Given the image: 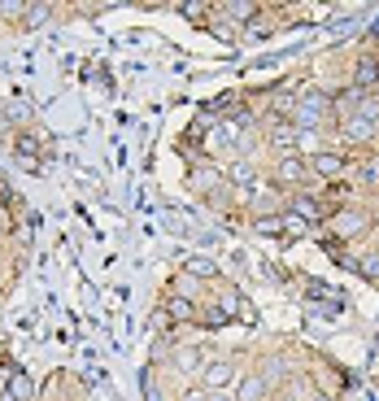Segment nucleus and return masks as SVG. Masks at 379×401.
<instances>
[{
	"label": "nucleus",
	"instance_id": "10",
	"mask_svg": "<svg viewBox=\"0 0 379 401\" xmlns=\"http://www.w3.org/2000/svg\"><path fill=\"white\" fill-rule=\"evenodd\" d=\"M5 401H31V379H26V375H13V379H9Z\"/></svg>",
	"mask_w": 379,
	"mask_h": 401
},
{
	"label": "nucleus",
	"instance_id": "5",
	"mask_svg": "<svg viewBox=\"0 0 379 401\" xmlns=\"http://www.w3.org/2000/svg\"><path fill=\"white\" fill-rule=\"evenodd\" d=\"M253 210H257L261 218H271V210H279V192L266 188V183H257V188H253Z\"/></svg>",
	"mask_w": 379,
	"mask_h": 401
},
{
	"label": "nucleus",
	"instance_id": "9",
	"mask_svg": "<svg viewBox=\"0 0 379 401\" xmlns=\"http://www.w3.org/2000/svg\"><path fill=\"white\" fill-rule=\"evenodd\" d=\"M218 183H223L218 170H192V188L196 192H218Z\"/></svg>",
	"mask_w": 379,
	"mask_h": 401
},
{
	"label": "nucleus",
	"instance_id": "7",
	"mask_svg": "<svg viewBox=\"0 0 379 401\" xmlns=\"http://www.w3.org/2000/svg\"><path fill=\"white\" fill-rule=\"evenodd\" d=\"M309 157H314V170H318V174H327V179L344 170V157H340V153H309Z\"/></svg>",
	"mask_w": 379,
	"mask_h": 401
},
{
	"label": "nucleus",
	"instance_id": "6",
	"mask_svg": "<svg viewBox=\"0 0 379 401\" xmlns=\"http://www.w3.org/2000/svg\"><path fill=\"white\" fill-rule=\"evenodd\" d=\"M375 79H379V61H375V57H362V61H357V70H353V88H357V92H366Z\"/></svg>",
	"mask_w": 379,
	"mask_h": 401
},
{
	"label": "nucleus",
	"instance_id": "20",
	"mask_svg": "<svg viewBox=\"0 0 379 401\" xmlns=\"http://www.w3.org/2000/svg\"><path fill=\"white\" fill-rule=\"evenodd\" d=\"M227 13H232V18H249V13H253V5H223Z\"/></svg>",
	"mask_w": 379,
	"mask_h": 401
},
{
	"label": "nucleus",
	"instance_id": "15",
	"mask_svg": "<svg viewBox=\"0 0 379 401\" xmlns=\"http://www.w3.org/2000/svg\"><path fill=\"white\" fill-rule=\"evenodd\" d=\"M362 227H366V218H362V214H340V231H349V236H357Z\"/></svg>",
	"mask_w": 379,
	"mask_h": 401
},
{
	"label": "nucleus",
	"instance_id": "2",
	"mask_svg": "<svg viewBox=\"0 0 379 401\" xmlns=\"http://www.w3.org/2000/svg\"><path fill=\"white\" fill-rule=\"evenodd\" d=\"M375 114H379V109H375V105H366L362 114L344 118V140H371V131H375Z\"/></svg>",
	"mask_w": 379,
	"mask_h": 401
},
{
	"label": "nucleus",
	"instance_id": "8",
	"mask_svg": "<svg viewBox=\"0 0 379 401\" xmlns=\"http://www.w3.org/2000/svg\"><path fill=\"white\" fill-rule=\"evenodd\" d=\"M332 105L340 109V114H349V118H353V114H357V105H362V92H357V88H344V92L332 96Z\"/></svg>",
	"mask_w": 379,
	"mask_h": 401
},
{
	"label": "nucleus",
	"instance_id": "22",
	"mask_svg": "<svg viewBox=\"0 0 379 401\" xmlns=\"http://www.w3.org/2000/svg\"><path fill=\"white\" fill-rule=\"evenodd\" d=\"M213 401H232V397H218V393H213Z\"/></svg>",
	"mask_w": 379,
	"mask_h": 401
},
{
	"label": "nucleus",
	"instance_id": "11",
	"mask_svg": "<svg viewBox=\"0 0 379 401\" xmlns=\"http://www.w3.org/2000/svg\"><path fill=\"white\" fill-rule=\"evenodd\" d=\"M301 174H305V166L296 162V157H284V162H279V179H284V183H296Z\"/></svg>",
	"mask_w": 379,
	"mask_h": 401
},
{
	"label": "nucleus",
	"instance_id": "19",
	"mask_svg": "<svg viewBox=\"0 0 379 401\" xmlns=\"http://www.w3.org/2000/svg\"><path fill=\"white\" fill-rule=\"evenodd\" d=\"M232 179H236V183H253V170L244 166V162H236V166H232Z\"/></svg>",
	"mask_w": 379,
	"mask_h": 401
},
{
	"label": "nucleus",
	"instance_id": "18",
	"mask_svg": "<svg viewBox=\"0 0 379 401\" xmlns=\"http://www.w3.org/2000/svg\"><path fill=\"white\" fill-rule=\"evenodd\" d=\"M48 13H53L48 5H26V22L35 26V22H44V18H48Z\"/></svg>",
	"mask_w": 379,
	"mask_h": 401
},
{
	"label": "nucleus",
	"instance_id": "17",
	"mask_svg": "<svg viewBox=\"0 0 379 401\" xmlns=\"http://www.w3.org/2000/svg\"><path fill=\"white\" fill-rule=\"evenodd\" d=\"M362 275H371V279H379V253H366V262H353Z\"/></svg>",
	"mask_w": 379,
	"mask_h": 401
},
{
	"label": "nucleus",
	"instance_id": "1",
	"mask_svg": "<svg viewBox=\"0 0 379 401\" xmlns=\"http://www.w3.org/2000/svg\"><path fill=\"white\" fill-rule=\"evenodd\" d=\"M327 96L323 92H309V96H301V105H296V126H318L323 118H327Z\"/></svg>",
	"mask_w": 379,
	"mask_h": 401
},
{
	"label": "nucleus",
	"instance_id": "4",
	"mask_svg": "<svg viewBox=\"0 0 379 401\" xmlns=\"http://www.w3.org/2000/svg\"><path fill=\"white\" fill-rule=\"evenodd\" d=\"M266 393H271L266 375H244L240 379V401H266Z\"/></svg>",
	"mask_w": 379,
	"mask_h": 401
},
{
	"label": "nucleus",
	"instance_id": "21",
	"mask_svg": "<svg viewBox=\"0 0 379 401\" xmlns=\"http://www.w3.org/2000/svg\"><path fill=\"white\" fill-rule=\"evenodd\" d=\"M201 366V354H184V371H196Z\"/></svg>",
	"mask_w": 379,
	"mask_h": 401
},
{
	"label": "nucleus",
	"instance_id": "3",
	"mask_svg": "<svg viewBox=\"0 0 379 401\" xmlns=\"http://www.w3.org/2000/svg\"><path fill=\"white\" fill-rule=\"evenodd\" d=\"M232 379H236V366H232V362H209V366H205V388L218 393V388H227Z\"/></svg>",
	"mask_w": 379,
	"mask_h": 401
},
{
	"label": "nucleus",
	"instance_id": "16",
	"mask_svg": "<svg viewBox=\"0 0 379 401\" xmlns=\"http://www.w3.org/2000/svg\"><path fill=\"white\" fill-rule=\"evenodd\" d=\"M13 149H18L22 162H31V157H35V140H31V136H18V140H13Z\"/></svg>",
	"mask_w": 379,
	"mask_h": 401
},
{
	"label": "nucleus",
	"instance_id": "23",
	"mask_svg": "<svg viewBox=\"0 0 379 401\" xmlns=\"http://www.w3.org/2000/svg\"><path fill=\"white\" fill-rule=\"evenodd\" d=\"M314 401H332V397H314Z\"/></svg>",
	"mask_w": 379,
	"mask_h": 401
},
{
	"label": "nucleus",
	"instance_id": "12",
	"mask_svg": "<svg viewBox=\"0 0 379 401\" xmlns=\"http://www.w3.org/2000/svg\"><path fill=\"white\" fill-rule=\"evenodd\" d=\"M166 310H170V318H179V323H184V318H192V301H188V297H170Z\"/></svg>",
	"mask_w": 379,
	"mask_h": 401
},
{
	"label": "nucleus",
	"instance_id": "14",
	"mask_svg": "<svg viewBox=\"0 0 379 401\" xmlns=\"http://www.w3.org/2000/svg\"><path fill=\"white\" fill-rule=\"evenodd\" d=\"M296 136H301V131H296V126H275V149H292V144H296Z\"/></svg>",
	"mask_w": 379,
	"mask_h": 401
},
{
	"label": "nucleus",
	"instance_id": "13",
	"mask_svg": "<svg viewBox=\"0 0 379 401\" xmlns=\"http://www.w3.org/2000/svg\"><path fill=\"white\" fill-rule=\"evenodd\" d=\"M184 270H188V275H196V279H213V270H218V266H213V262H205V258H192Z\"/></svg>",
	"mask_w": 379,
	"mask_h": 401
}]
</instances>
